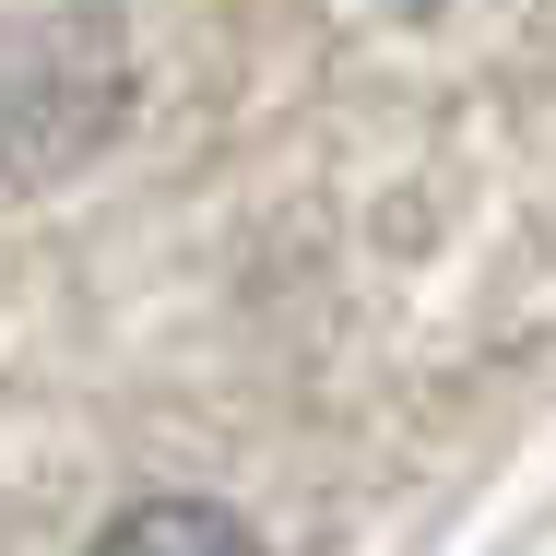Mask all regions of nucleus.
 Returning a JSON list of instances; mask_svg holds the SVG:
<instances>
[{"label": "nucleus", "instance_id": "1", "mask_svg": "<svg viewBox=\"0 0 556 556\" xmlns=\"http://www.w3.org/2000/svg\"><path fill=\"white\" fill-rule=\"evenodd\" d=\"M96 556H261V545H249V521L214 509V497H154V509H130Z\"/></svg>", "mask_w": 556, "mask_h": 556}]
</instances>
